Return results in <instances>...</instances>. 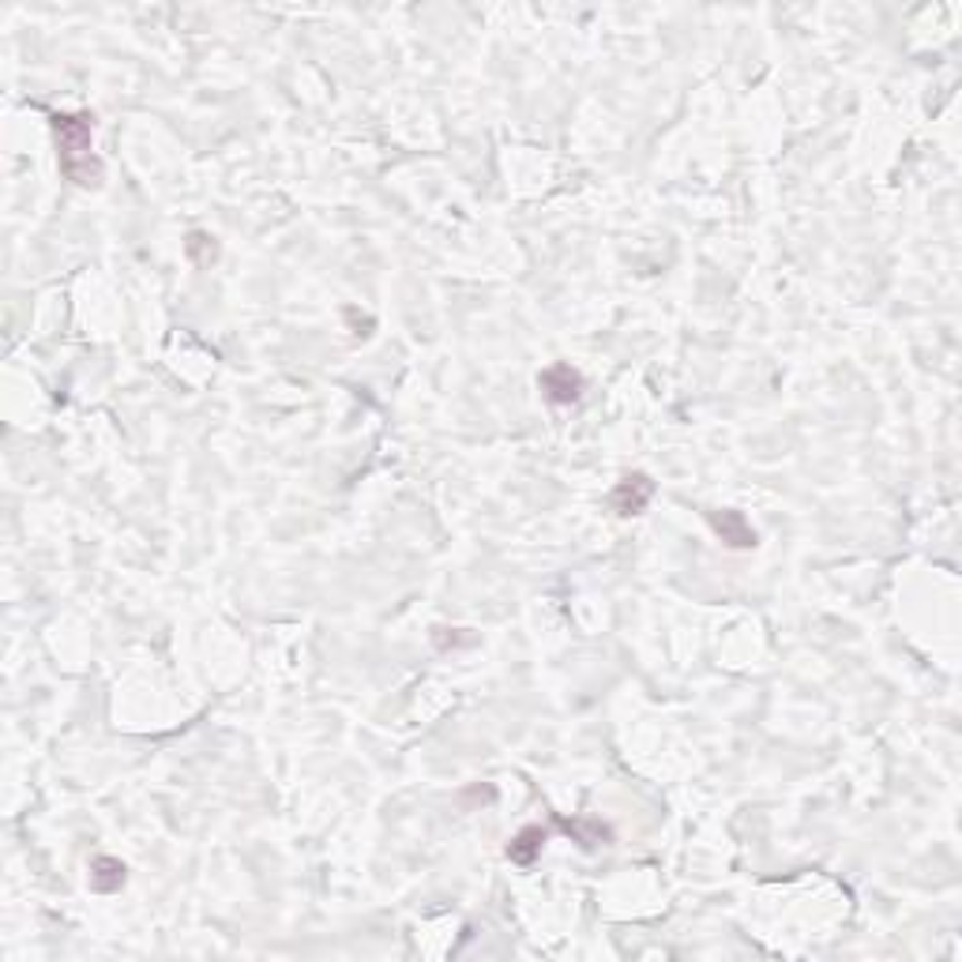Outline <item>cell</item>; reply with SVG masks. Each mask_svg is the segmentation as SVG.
<instances>
[{
  "label": "cell",
  "mask_w": 962,
  "mask_h": 962,
  "mask_svg": "<svg viewBox=\"0 0 962 962\" xmlns=\"http://www.w3.org/2000/svg\"><path fill=\"white\" fill-rule=\"evenodd\" d=\"M53 140H56V166L64 181L76 189H98L105 177L102 162L94 154V117L91 113H53Z\"/></svg>",
  "instance_id": "6da1fadb"
},
{
  "label": "cell",
  "mask_w": 962,
  "mask_h": 962,
  "mask_svg": "<svg viewBox=\"0 0 962 962\" xmlns=\"http://www.w3.org/2000/svg\"><path fill=\"white\" fill-rule=\"evenodd\" d=\"M650 501H655V481H650V474H643V470H635V474H624L613 485V493H609V511L621 519H632V516H640V511H647Z\"/></svg>",
  "instance_id": "7a4b0ae2"
},
{
  "label": "cell",
  "mask_w": 962,
  "mask_h": 962,
  "mask_svg": "<svg viewBox=\"0 0 962 962\" xmlns=\"http://www.w3.org/2000/svg\"><path fill=\"white\" fill-rule=\"evenodd\" d=\"M537 388H542L545 403L549 406H575L583 398V372L572 369V365L557 362L537 377Z\"/></svg>",
  "instance_id": "3957f363"
},
{
  "label": "cell",
  "mask_w": 962,
  "mask_h": 962,
  "mask_svg": "<svg viewBox=\"0 0 962 962\" xmlns=\"http://www.w3.org/2000/svg\"><path fill=\"white\" fill-rule=\"evenodd\" d=\"M707 523H711V530L730 549H756V545H760V534H756V527L745 519V511H733V508L707 511Z\"/></svg>",
  "instance_id": "277c9868"
},
{
  "label": "cell",
  "mask_w": 962,
  "mask_h": 962,
  "mask_svg": "<svg viewBox=\"0 0 962 962\" xmlns=\"http://www.w3.org/2000/svg\"><path fill=\"white\" fill-rule=\"evenodd\" d=\"M125 879H128L125 861L110 858V853H98V858L91 861V891L113 895V891H121V887H125Z\"/></svg>",
  "instance_id": "5b68a950"
},
{
  "label": "cell",
  "mask_w": 962,
  "mask_h": 962,
  "mask_svg": "<svg viewBox=\"0 0 962 962\" xmlns=\"http://www.w3.org/2000/svg\"><path fill=\"white\" fill-rule=\"evenodd\" d=\"M545 827H523L519 831L516 838H511L508 843V861H516V865H534L537 861V853H542V846H545Z\"/></svg>",
  "instance_id": "8992f818"
},
{
  "label": "cell",
  "mask_w": 962,
  "mask_h": 962,
  "mask_svg": "<svg viewBox=\"0 0 962 962\" xmlns=\"http://www.w3.org/2000/svg\"><path fill=\"white\" fill-rule=\"evenodd\" d=\"M560 827H565L568 835H575L583 850H594V846H606L609 838H613V831H609V827H602V823H586V820H560Z\"/></svg>",
  "instance_id": "52a82bcc"
}]
</instances>
